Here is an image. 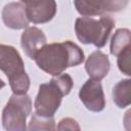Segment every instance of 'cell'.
Instances as JSON below:
<instances>
[{"instance_id": "6da1fadb", "label": "cell", "mask_w": 131, "mask_h": 131, "mask_svg": "<svg viewBox=\"0 0 131 131\" xmlns=\"http://www.w3.org/2000/svg\"><path fill=\"white\" fill-rule=\"evenodd\" d=\"M83 50L72 41L46 44L35 56L37 66L51 76L61 75L68 68L84 61Z\"/></svg>"}, {"instance_id": "7a4b0ae2", "label": "cell", "mask_w": 131, "mask_h": 131, "mask_svg": "<svg viewBox=\"0 0 131 131\" xmlns=\"http://www.w3.org/2000/svg\"><path fill=\"white\" fill-rule=\"evenodd\" d=\"M73 84L69 74H61L52 78L48 83L41 84L34 103L35 114L45 118H53L62 97L71 92Z\"/></svg>"}, {"instance_id": "3957f363", "label": "cell", "mask_w": 131, "mask_h": 131, "mask_svg": "<svg viewBox=\"0 0 131 131\" xmlns=\"http://www.w3.org/2000/svg\"><path fill=\"white\" fill-rule=\"evenodd\" d=\"M0 70L6 75L14 94H26L30 87V78L18 51L10 45L0 44Z\"/></svg>"}, {"instance_id": "277c9868", "label": "cell", "mask_w": 131, "mask_h": 131, "mask_svg": "<svg viewBox=\"0 0 131 131\" xmlns=\"http://www.w3.org/2000/svg\"><path fill=\"white\" fill-rule=\"evenodd\" d=\"M114 27L115 20L108 15L99 18L82 16L76 19L75 32L80 42L101 48L105 45Z\"/></svg>"}, {"instance_id": "5b68a950", "label": "cell", "mask_w": 131, "mask_h": 131, "mask_svg": "<svg viewBox=\"0 0 131 131\" xmlns=\"http://www.w3.org/2000/svg\"><path fill=\"white\" fill-rule=\"evenodd\" d=\"M32 111L29 95L12 94L2 112V125L6 131H27V118Z\"/></svg>"}, {"instance_id": "8992f818", "label": "cell", "mask_w": 131, "mask_h": 131, "mask_svg": "<svg viewBox=\"0 0 131 131\" xmlns=\"http://www.w3.org/2000/svg\"><path fill=\"white\" fill-rule=\"evenodd\" d=\"M79 98L87 110L98 113L105 106V98L100 81L88 79L79 91Z\"/></svg>"}, {"instance_id": "52a82bcc", "label": "cell", "mask_w": 131, "mask_h": 131, "mask_svg": "<svg viewBox=\"0 0 131 131\" xmlns=\"http://www.w3.org/2000/svg\"><path fill=\"white\" fill-rule=\"evenodd\" d=\"M23 2L26 6L27 18L33 24L48 23L56 13V2L53 0H29Z\"/></svg>"}, {"instance_id": "ba28073f", "label": "cell", "mask_w": 131, "mask_h": 131, "mask_svg": "<svg viewBox=\"0 0 131 131\" xmlns=\"http://www.w3.org/2000/svg\"><path fill=\"white\" fill-rule=\"evenodd\" d=\"M77 11L87 17L93 15L102 14L107 11H119L123 9L128 1H85V0H76L74 1Z\"/></svg>"}, {"instance_id": "9c48e42d", "label": "cell", "mask_w": 131, "mask_h": 131, "mask_svg": "<svg viewBox=\"0 0 131 131\" xmlns=\"http://www.w3.org/2000/svg\"><path fill=\"white\" fill-rule=\"evenodd\" d=\"M2 19L6 27L13 30L26 29L29 20L26 14V6L23 1L10 2L6 4L2 10Z\"/></svg>"}, {"instance_id": "30bf717a", "label": "cell", "mask_w": 131, "mask_h": 131, "mask_svg": "<svg viewBox=\"0 0 131 131\" xmlns=\"http://www.w3.org/2000/svg\"><path fill=\"white\" fill-rule=\"evenodd\" d=\"M46 36L37 27L26 28L20 38V44L25 53L32 59H35V56L46 45Z\"/></svg>"}, {"instance_id": "8fae6325", "label": "cell", "mask_w": 131, "mask_h": 131, "mask_svg": "<svg viewBox=\"0 0 131 131\" xmlns=\"http://www.w3.org/2000/svg\"><path fill=\"white\" fill-rule=\"evenodd\" d=\"M111 63L108 56L100 50L93 51L85 62V70L88 73L90 79L100 81L102 80L110 71Z\"/></svg>"}, {"instance_id": "7c38bea8", "label": "cell", "mask_w": 131, "mask_h": 131, "mask_svg": "<svg viewBox=\"0 0 131 131\" xmlns=\"http://www.w3.org/2000/svg\"><path fill=\"white\" fill-rule=\"evenodd\" d=\"M131 80L124 79L118 82L113 88V99L117 106L124 108L131 103Z\"/></svg>"}, {"instance_id": "4fadbf2b", "label": "cell", "mask_w": 131, "mask_h": 131, "mask_svg": "<svg viewBox=\"0 0 131 131\" xmlns=\"http://www.w3.org/2000/svg\"><path fill=\"white\" fill-rule=\"evenodd\" d=\"M131 32L129 29H118L111 41V53L118 56L125 49L130 47Z\"/></svg>"}, {"instance_id": "5bb4252c", "label": "cell", "mask_w": 131, "mask_h": 131, "mask_svg": "<svg viewBox=\"0 0 131 131\" xmlns=\"http://www.w3.org/2000/svg\"><path fill=\"white\" fill-rule=\"evenodd\" d=\"M28 131H56L53 118H45L34 114L30 120Z\"/></svg>"}, {"instance_id": "9a60e30c", "label": "cell", "mask_w": 131, "mask_h": 131, "mask_svg": "<svg viewBox=\"0 0 131 131\" xmlns=\"http://www.w3.org/2000/svg\"><path fill=\"white\" fill-rule=\"evenodd\" d=\"M130 51L131 47L125 49L123 52H121L118 55V68L119 70L125 74L126 76L131 75V70H130Z\"/></svg>"}, {"instance_id": "2e32d148", "label": "cell", "mask_w": 131, "mask_h": 131, "mask_svg": "<svg viewBox=\"0 0 131 131\" xmlns=\"http://www.w3.org/2000/svg\"><path fill=\"white\" fill-rule=\"evenodd\" d=\"M56 131H81V128L76 120L72 118H63L58 122Z\"/></svg>"}, {"instance_id": "e0dca14e", "label": "cell", "mask_w": 131, "mask_h": 131, "mask_svg": "<svg viewBox=\"0 0 131 131\" xmlns=\"http://www.w3.org/2000/svg\"><path fill=\"white\" fill-rule=\"evenodd\" d=\"M4 86H5V83H4V82H3V81L0 79V89H1V88H3Z\"/></svg>"}]
</instances>
